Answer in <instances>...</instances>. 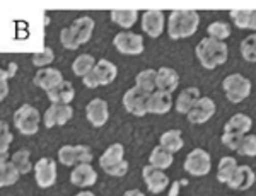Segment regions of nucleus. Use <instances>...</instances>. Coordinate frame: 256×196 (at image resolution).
<instances>
[{"label": "nucleus", "instance_id": "obj_1", "mask_svg": "<svg viewBox=\"0 0 256 196\" xmlns=\"http://www.w3.org/2000/svg\"><path fill=\"white\" fill-rule=\"evenodd\" d=\"M196 58L202 67L207 70H214L218 65H224L229 58V48L226 41H218L214 38H204L196 44Z\"/></svg>", "mask_w": 256, "mask_h": 196}, {"label": "nucleus", "instance_id": "obj_2", "mask_svg": "<svg viewBox=\"0 0 256 196\" xmlns=\"http://www.w3.org/2000/svg\"><path fill=\"white\" fill-rule=\"evenodd\" d=\"M200 24L196 10H172L168 17V32L171 39H183L193 36Z\"/></svg>", "mask_w": 256, "mask_h": 196}, {"label": "nucleus", "instance_id": "obj_3", "mask_svg": "<svg viewBox=\"0 0 256 196\" xmlns=\"http://www.w3.org/2000/svg\"><path fill=\"white\" fill-rule=\"evenodd\" d=\"M99 166L106 174L114 178H123L128 173V162L125 161V147L122 144H113L99 157Z\"/></svg>", "mask_w": 256, "mask_h": 196}, {"label": "nucleus", "instance_id": "obj_4", "mask_svg": "<svg viewBox=\"0 0 256 196\" xmlns=\"http://www.w3.org/2000/svg\"><path fill=\"white\" fill-rule=\"evenodd\" d=\"M222 87H224L227 99H229L230 103L238 104V103H241V101H244L251 94V80L246 79L241 73H230V75H227L224 79Z\"/></svg>", "mask_w": 256, "mask_h": 196}, {"label": "nucleus", "instance_id": "obj_5", "mask_svg": "<svg viewBox=\"0 0 256 196\" xmlns=\"http://www.w3.org/2000/svg\"><path fill=\"white\" fill-rule=\"evenodd\" d=\"M40 121H41V116H40L38 109L31 104L20 106L18 111L14 113L16 128H18L22 135H26V137H32V135L38 133Z\"/></svg>", "mask_w": 256, "mask_h": 196}, {"label": "nucleus", "instance_id": "obj_6", "mask_svg": "<svg viewBox=\"0 0 256 196\" xmlns=\"http://www.w3.org/2000/svg\"><path fill=\"white\" fill-rule=\"evenodd\" d=\"M92 149L89 145H64L58 150V161L65 167H76L79 164L92 162Z\"/></svg>", "mask_w": 256, "mask_h": 196}, {"label": "nucleus", "instance_id": "obj_7", "mask_svg": "<svg viewBox=\"0 0 256 196\" xmlns=\"http://www.w3.org/2000/svg\"><path fill=\"white\" fill-rule=\"evenodd\" d=\"M210 169H212V159L204 149H193L184 159V171L195 178L207 176Z\"/></svg>", "mask_w": 256, "mask_h": 196}, {"label": "nucleus", "instance_id": "obj_8", "mask_svg": "<svg viewBox=\"0 0 256 196\" xmlns=\"http://www.w3.org/2000/svg\"><path fill=\"white\" fill-rule=\"evenodd\" d=\"M114 48L122 53V55L128 56H137L144 53V38L137 32H130V31H122L114 36L113 39Z\"/></svg>", "mask_w": 256, "mask_h": 196}, {"label": "nucleus", "instance_id": "obj_9", "mask_svg": "<svg viewBox=\"0 0 256 196\" xmlns=\"http://www.w3.org/2000/svg\"><path fill=\"white\" fill-rule=\"evenodd\" d=\"M148 96L150 94L142 91L140 87H132L128 89L123 96V106L128 113H132L134 116H146L147 111V103H148Z\"/></svg>", "mask_w": 256, "mask_h": 196}, {"label": "nucleus", "instance_id": "obj_10", "mask_svg": "<svg viewBox=\"0 0 256 196\" xmlns=\"http://www.w3.org/2000/svg\"><path fill=\"white\" fill-rule=\"evenodd\" d=\"M216 109H217V106H216V103H214L212 99H210V97L202 96L200 99L193 104V108L188 111V114H186L188 121H190V123H193V125L207 123L210 118L216 114Z\"/></svg>", "mask_w": 256, "mask_h": 196}, {"label": "nucleus", "instance_id": "obj_11", "mask_svg": "<svg viewBox=\"0 0 256 196\" xmlns=\"http://www.w3.org/2000/svg\"><path fill=\"white\" fill-rule=\"evenodd\" d=\"M34 179L40 188H52L56 183V164L53 159L43 157L34 164Z\"/></svg>", "mask_w": 256, "mask_h": 196}, {"label": "nucleus", "instance_id": "obj_12", "mask_svg": "<svg viewBox=\"0 0 256 196\" xmlns=\"http://www.w3.org/2000/svg\"><path fill=\"white\" fill-rule=\"evenodd\" d=\"M74 116V109L70 104H52L44 111L43 123L46 128H53V126H62L68 123Z\"/></svg>", "mask_w": 256, "mask_h": 196}, {"label": "nucleus", "instance_id": "obj_13", "mask_svg": "<svg viewBox=\"0 0 256 196\" xmlns=\"http://www.w3.org/2000/svg\"><path fill=\"white\" fill-rule=\"evenodd\" d=\"M142 176H144V183L147 185L148 191L154 195L162 193L164 190L169 186V178L164 174L162 169H158L152 164H147L142 169Z\"/></svg>", "mask_w": 256, "mask_h": 196}, {"label": "nucleus", "instance_id": "obj_14", "mask_svg": "<svg viewBox=\"0 0 256 196\" xmlns=\"http://www.w3.org/2000/svg\"><path fill=\"white\" fill-rule=\"evenodd\" d=\"M86 116H88V121L96 128H101L102 125H106V121L110 120V109H108V103L104 99H92L90 103L86 106Z\"/></svg>", "mask_w": 256, "mask_h": 196}, {"label": "nucleus", "instance_id": "obj_15", "mask_svg": "<svg viewBox=\"0 0 256 196\" xmlns=\"http://www.w3.org/2000/svg\"><path fill=\"white\" fill-rule=\"evenodd\" d=\"M70 183L77 188H89L98 183V173L90 164H79L74 167L70 174Z\"/></svg>", "mask_w": 256, "mask_h": 196}, {"label": "nucleus", "instance_id": "obj_16", "mask_svg": "<svg viewBox=\"0 0 256 196\" xmlns=\"http://www.w3.org/2000/svg\"><path fill=\"white\" fill-rule=\"evenodd\" d=\"M142 29L150 38H159L164 31V14L160 10H146L142 14Z\"/></svg>", "mask_w": 256, "mask_h": 196}, {"label": "nucleus", "instance_id": "obj_17", "mask_svg": "<svg viewBox=\"0 0 256 196\" xmlns=\"http://www.w3.org/2000/svg\"><path fill=\"white\" fill-rule=\"evenodd\" d=\"M171 108H172L171 92L156 89V91L148 96V103H147V111L148 113H152V114H166V113L171 111Z\"/></svg>", "mask_w": 256, "mask_h": 196}, {"label": "nucleus", "instance_id": "obj_18", "mask_svg": "<svg viewBox=\"0 0 256 196\" xmlns=\"http://www.w3.org/2000/svg\"><path fill=\"white\" fill-rule=\"evenodd\" d=\"M60 82H64V75H62L58 68L43 67L34 75V84L43 89V91H50V89L56 87Z\"/></svg>", "mask_w": 256, "mask_h": 196}, {"label": "nucleus", "instance_id": "obj_19", "mask_svg": "<svg viewBox=\"0 0 256 196\" xmlns=\"http://www.w3.org/2000/svg\"><path fill=\"white\" fill-rule=\"evenodd\" d=\"M254 179H256L254 171L250 166H238L236 173H234V176L230 178V181L227 185H229V188H232V190L246 191L254 185Z\"/></svg>", "mask_w": 256, "mask_h": 196}, {"label": "nucleus", "instance_id": "obj_20", "mask_svg": "<svg viewBox=\"0 0 256 196\" xmlns=\"http://www.w3.org/2000/svg\"><path fill=\"white\" fill-rule=\"evenodd\" d=\"M46 96L52 104H70L76 97V89L68 80H64L56 87L46 91Z\"/></svg>", "mask_w": 256, "mask_h": 196}, {"label": "nucleus", "instance_id": "obj_21", "mask_svg": "<svg viewBox=\"0 0 256 196\" xmlns=\"http://www.w3.org/2000/svg\"><path fill=\"white\" fill-rule=\"evenodd\" d=\"M180 85V75L174 68L171 67H160L158 70V89L166 92H174Z\"/></svg>", "mask_w": 256, "mask_h": 196}, {"label": "nucleus", "instance_id": "obj_22", "mask_svg": "<svg viewBox=\"0 0 256 196\" xmlns=\"http://www.w3.org/2000/svg\"><path fill=\"white\" fill-rule=\"evenodd\" d=\"M94 26H96V24H94L92 19L88 17V15H82V17L76 19L70 27H72V31H74V34H76L79 44H86L90 38H92Z\"/></svg>", "mask_w": 256, "mask_h": 196}, {"label": "nucleus", "instance_id": "obj_23", "mask_svg": "<svg viewBox=\"0 0 256 196\" xmlns=\"http://www.w3.org/2000/svg\"><path fill=\"white\" fill-rule=\"evenodd\" d=\"M200 97H202V92L198 87H188V89H184V91H181V94L176 99V111L180 114H188V111L193 108V104H195Z\"/></svg>", "mask_w": 256, "mask_h": 196}, {"label": "nucleus", "instance_id": "obj_24", "mask_svg": "<svg viewBox=\"0 0 256 196\" xmlns=\"http://www.w3.org/2000/svg\"><path fill=\"white\" fill-rule=\"evenodd\" d=\"M94 72H96V75H98L99 85H110L118 75L116 65L113 62H110V60H99L96 63V67H94Z\"/></svg>", "mask_w": 256, "mask_h": 196}, {"label": "nucleus", "instance_id": "obj_25", "mask_svg": "<svg viewBox=\"0 0 256 196\" xmlns=\"http://www.w3.org/2000/svg\"><path fill=\"white\" fill-rule=\"evenodd\" d=\"M172 161H174V154L166 150L162 145L156 147V149L150 152V157H148V164H152L154 167L162 169V171H166L168 167H171Z\"/></svg>", "mask_w": 256, "mask_h": 196}, {"label": "nucleus", "instance_id": "obj_26", "mask_svg": "<svg viewBox=\"0 0 256 196\" xmlns=\"http://www.w3.org/2000/svg\"><path fill=\"white\" fill-rule=\"evenodd\" d=\"M251 126H253V120H251L248 114L238 113V114H234V116L224 125V132H232V133L246 135L251 130Z\"/></svg>", "mask_w": 256, "mask_h": 196}, {"label": "nucleus", "instance_id": "obj_27", "mask_svg": "<svg viewBox=\"0 0 256 196\" xmlns=\"http://www.w3.org/2000/svg\"><path fill=\"white\" fill-rule=\"evenodd\" d=\"M230 19L239 29L256 31V10H230Z\"/></svg>", "mask_w": 256, "mask_h": 196}, {"label": "nucleus", "instance_id": "obj_28", "mask_svg": "<svg viewBox=\"0 0 256 196\" xmlns=\"http://www.w3.org/2000/svg\"><path fill=\"white\" fill-rule=\"evenodd\" d=\"M160 145L172 154L180 152L184 145L181 130H168V132H164L162 135H160Z\"/></svg>", "mask_w": 256, "mask_h": 196}, {"label": "nucleus", "instance_id": "obj_29", "mask_svg": "<svg viewBox=\"0 0 256 196\" xmlns=\"http://www.w3.org/2000/svg\"><path fill=\"white\" fill-rule=\"evenodd\" d=\"M19 169L12 164V161L2 159V164H0V185L2 186H12L19 181Z\"/></svg>", "mask_w": 256, "mask_h": 196}, {"label": "nucleus", "instance_id": "obj_30", "mask_svg": "<svg viewBox=\"0 0 256 196\" xmlns=\"http://www.w3.org/2000/svg\"><path fill=\"white\" fill-rule=\"evenodd\" d=\"M238 161L234 157H222L220 162H218V167H217V179L220 183H224V185H227V183L230 181V178L234 176V173H236L238 169Z\"/></svg>", "mask_w": 256, "mask_h": 196}, {"label": "nucleus", "instance_id": "obj_31", "mask_svg": "<svg viewBox=\"0 0 256 196\" xmlns=\"http://www.w3.org/2000/svg\"><path fill=\"white\" fill-rule=\"evenodd\" d=\"M96 63L98 62L94 60L92 55H89V53H82V55H79L76 60H74L72 72L76 73L77 77H84V75H88L90 70H94Z\"/></svg>", "mask_w": 256, "mask_h": 196}, {"label": "nucleus", "instance_id": "obj_32", "mask_svg": "<svg viewBox=\"0 0 256 196\" xmlns=\"http://www.w3.org/2000/svg\"><path fill=\"white\" fill-rule=\"evenodd\" d=\"M137 82V87H140L142 91H146L148 94H152L158 89V72L152 70V68H147V70H142L135 79Z\"/></svg>", "mask_w": 256, "mask_h": 196}, {"label": "nucleus", "instance_id": "obj_33", "mask_svg": "<svg viewBox=\"0 0 256 196\" xmlns=\"http://www.w3.org/2000/svg\"><path fill=\"white\" fill-rule=\"evenodd\" d=\"M111 21L114 24H118L123 29H130L138 19V12L137 10H111Z\"/></svg>", "mask_w": 256, "mask_h": 196}, {"label": "nucleus", "instance_id": "obj_34", "mask_svg": "<svg viewBox=\"0 0 256 196\" xmlns=\"http://www.w3.org/2000/svg\"><path fill=\"white\" fill-rule=\"evenodd\" d=\"M10 161H12V164L19 169L20 174H28V173H31V169H34L31 164V152L26 149H20L18 152L12 154Z\"/></svg>", "mask_w": 256, "mask_h": 196}, {"label": "nucleus", "instance_id": "obj_35", "mask_svg": "<svg viewBox=\"0 0 256 196\" xmlns=\"http://www.w3.org/2000/svg\"><path fill=\"white\" fill-rule=\"evenodd\" d=\"M241 55L246 62L254 63L256 62V32L246 36L241 43Z\"/></svg>", "mask_w": 256, "mask_h": 196}, {"label": "nucleus", "instance_id": "obj_36", "mask_svg": "<svg viewBox=\"0 0 256 196\" xmlns=\"http://www.w3.org/2000/svg\"><path fill=\"white\" fill-rule=\"evenodd\" d=\"M207 32H208L210 38L218 39V41H224V39H227L230 36V26L227 22L216 21V22L208 24Z\"/></svg>", "mask_w": 256, "mask_h": 196}, {"label": "nucleus", "instance_id": "obj_37", "mask_svg": "<svg viewBox=\"0 0 256 196\" xmlns=\"http://www.w3.org/2000/svg\"><path fill=\"white\" fill-rule=\"evenodd\" d=\"M53 60H55V51H53L50 46H46V48H43L41 53L32 55L31 62L36 68H43V67H50V65L53 63Z\"/></svg>", "mask_w": 256, "mask_h": 196}, {"label": "nucleus", "instance_id": "obj_38", "mask_svg": "<svg viewBox=\"0 0 256 196\" xmlns=\"http://www.w3.org/2000/svg\"><path fill=\"white\" fill-rule=\"evenodd\" d=\"M238 154L246 155V157H256V135H246L242 138Z\"/></svg>", "mask_w": 256, "mask_h": 196}, {"label": "nucleus", "instance_id": "obj_39", "mask_svg": "<svg viewBox=\"0 0 256 196\" xmlns=\"http://www.w3.org/2000/svg\"><path fill=\"white\" fill-rule=\"evenodd\" d=\"M60 41L62 44H64L67 50H77V48L80 46L79 41H77V38H76V34H74V31H72V27H65V29H62L60 32Z\"/></svg>", "mask_w": 256, "mask_h": 196}, {"label": "nucleus", "instance_id": "obj_40", "mask_svg": "<svg viewBox=\"0 0 256 196\" xmlns=\"http://www.w3.org/2000/svg\"><path fill=\"white\" fill-rule=\"evenodd\" d=\"M242 138H244V135H242V133L224 132V135H222V144H224L227 149L236 150V152H238V149H239V145H241Z\"/></svg>", "mask_w": 256, "mask_h": 196}, {"label": "nucleus", "instance_id": "obj_41", "mask_svg": "<svg viewBox=\"0 0 256 196\" xmlns=\"http://www.w3.org/2000/svg\"><path fill=\"white\" fill-rule=\"evenodd\" d=\"M12 144V133L9 130V125L6 121H2V142H0V154L2 159H7V152H9V147Z\"/></svg>", "mask_w": 256, "mask_h": 196}, {"label": "nucleus", "instance_id": "obj_42", "mask_svg": "<svg viewBox=\"0 0 256 196\" xmlns=\"http://www.w3.org/2000/svg\"><path fill=\"white\" fill-rule=\"evenodd\" d=\"M10 67V70H6V68H4L2 72H0V75H2V99H6V96H7V79H9V75L12 77L16 73V68H18V65L16 63H10L9 65Z\"/></svg>", "mask_w": 256, "mask_h": 196}, {"label": "nucleus", "instance_id": "obj_43", "mask_svg": "<svg viewBox=\"0 0 256 196\" xmlns=\"http://www.w3.org/2000/svg\"><path fill=\"white\" fill-rule=\"evenodd\" d=\"M82 80H84V85L86 87H89V89H96L99 87V80H98V75H96V72L94 70H90L88 75H84L82 77Z\"/></svg>", "mask_w": 256, "mask_h": 196}, {"label": "nucleus", "instance_id": "obj_44", "mask_svg": "<svg viewBox=\"0 0 256 196\" xmlns=\"http://www.w3.org/2000/svg\"><path fill=\"white\" fill-rule=\"evenodd\" d=\"M123 196H146L142 193V191H138V190H130V191H126Z\"/></svg>", "mask_w": 256, "mask_h": 196}, {"label": "nucleus", "instance_id": "obj_45", "mask_svg": "<svg viewBox=\"0 0 256 196\" xmlns=\"http://www.w3.org/2000/svg\"><path fill=\"white\" fill-rule=\"evenodd\" d=\"M74 196H96L92 193V191H79L77 195H74Z\"/></svg>", "mask_w": 256, "mask_h": 196}]
</instances>
